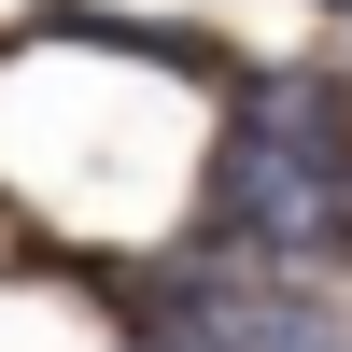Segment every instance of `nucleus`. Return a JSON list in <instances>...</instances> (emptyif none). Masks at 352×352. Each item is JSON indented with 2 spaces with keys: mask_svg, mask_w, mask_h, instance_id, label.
Here are the masks:
<instances>
[{
  "mask_svg": "<svg viewBox=\"0 0 352 352\" xmlns=\"http://www.w3.org/2000/svg\"><path fill=\"white\" fill-rule=\"evenodd\" d=\"M155 338L169 352H352V310L268 268V282H197V296H169Z\"/></svg>",
  "mask_w": 352,
  "mask_h": 352,
  "instance_id": "obj_2",
  "label": "nucleus"
},
{
  "mask_svg": "<svg viewBox=\"0 0 352 352\" xmlns=\"http://www.w3.org/2000/svg\"><path fill=\"white\" fill-rule=\"evenodd\" d=\"M226 240H254L282 282L352 254V99L338 85H254L226 141Z\"/></svg>",
  "mask_w": 352,
  "mask_h": 352,
  "instance_id": "obj_1",
  "label": "nucleus"
}]
</instances>
